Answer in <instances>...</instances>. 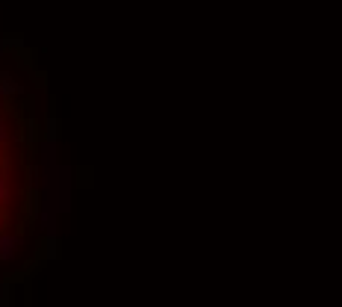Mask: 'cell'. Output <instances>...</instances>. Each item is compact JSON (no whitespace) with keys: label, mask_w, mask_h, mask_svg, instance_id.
Returning a JSON list of instances; mask_svg holds the SVG:
<instances>
[{"label":"cell","mask_w":342,"mask_h":307,"mask_svg":"<svg viewBox=\"0 0 342 307\" xmlns=\"http://www.w3.org/2000/svg\"><path fill=\"white\" fill-rule=\"evenodd\" d=\"M0 207H3V133H0Z\"/></svg>","instance_id":"6da1fadb"}]
</instances>
